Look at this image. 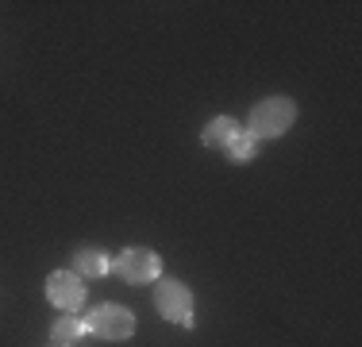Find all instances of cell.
<instances>
[{"mask_svg":"<svg viewBox=\"0 0 362 347\" xmlns=\"http://www.w3.org/2000/svg\"><path fill=\"white\" fill-rule=\"evenodd\" d=\"M47 301L58 312H77L85 305V282L74 271H50L47 274Z\"/></svg>","mask_w":362,"mask_h":347,"instance_id":"obj_5","label":"cell"},{"mask_svg":"<svg viewBox=\"0 0 362 347\" xmlns=\"http://www.w3.org/2000/svg\"><path fill=\"white\" fill-rule=\"evenodd\" d=\"M293 124H297V101L293 97H266L251 108L243 132L251 135L255 143H262V139H281Z\"/></svg>","mask_w":362,"mask_h":347,"instance_id":"obj_1","label":"cell"},{"mask_svg":"<svg viewBox=\"0 0 362 347\" xmlns=\"http://www.w3.org/2000/svg\"><path fill=\"white\" fill-rule=\"evenodd\" d=\"M81 336H89V328H85L81 317H74V312H62V317L54 320V328H50V343L54 347H70L77 343Z\"/></svg>","mask_w":362,"mask_h":347,"instance_id":"obj_8","label":"cell"},{"mask_svg":"<svg viewBox=\"0 0 362 347\" xmlns=\"http://www.w3.org/2000/svg\"><path fill=\"white\" fill-rule=\"evenodd\" d=\"M74 266H77L74 274H81V278H105V274L112 271V255H108L105 247L81 243V247L74 251Z\"/></svg>","mask_w":362,"mask_h":347,"instance_id":"obj_6","label":"cell"},{"mask_svg":"<svg viewBox=\"0 0 362 347\" xmlns=\"http://www.w3.org/2000/svg\"><path fill=\"white\" fill-rule=\"evenodd\" d=\"M223 154H228V162H235V166H247V162H255L258 143H255V139L247 135V132H239L228 147H223Z\"/></svg>","mask_w":362,"mask_h":347,"instance_id":"obj_9","label":"cell"},{"mask_svg":"<svg viewBox=\"0 0 362 347\" xmlns=\"http://www.w3.org/2000/svg\"><path fill=\"white\" fill-rule=\"evenodd\" d=\"M239 132H243V124H239L235 116H212L209 124L201 127V143L209 147V151H223Z\"/></svg>","mask_w":362,"mask_h":347,"instance_id":"obj_7","label":"cell"},{"mask_svg":"<svg viewBox=\"0 0 362 347\" xmlns=\"http://www.w3.org/2000/svg\"><path fill=\"white\" fill-rule=\"evenodd\" d=\"M85 328H89L93 336H100V340H132L135 336V312L124 309V305H112V301H105V305H97L85 317Z\"/></svg>","mask_w":362,"mask_h":347,"instance_id":"obj_4","label":"cell"},{"mask_svg":"<svg viewBox=\"0 0 362 347\" xmlns=\"http://www.w3.org/2000/svg\"><path fill=\"white\" fill-rule=\"evenodd\" d=\"M154 309H158V317H166L170 324L177 328H193V290H189L185 282H177V278H158L154 282Z\"/></svg>","mask_w":362,"mask_h":347,"instance_id":"obj_2","label":"cell"},{"mask_svg":"<svg viewBox=\"0 0 362 347\" xmlns=\"http://www.w3.org/2000/svg\"><path fill=\"white\" fill-rule=\"evenodd\" d=\"M116 278H124L127 285H146L162 278V258L151 247H124L119 255H112V271Z\"/></svg>","mask_w":362,"mask_h":347,"instance_id":"obj_3","label":"cell"}]
</instances>
